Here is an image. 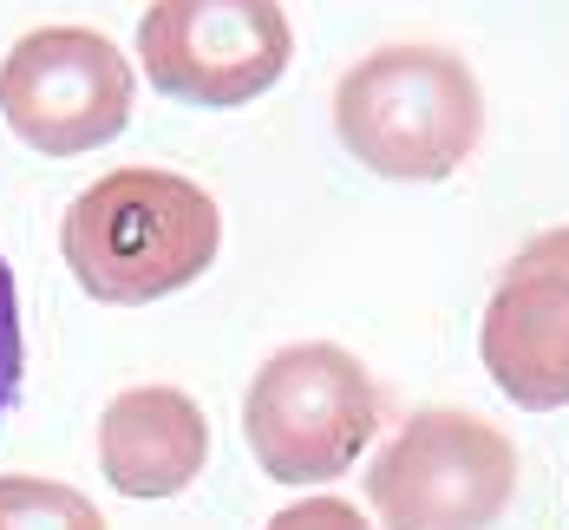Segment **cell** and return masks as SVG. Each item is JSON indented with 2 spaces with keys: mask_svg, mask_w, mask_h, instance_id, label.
I'll use <instances>...</instances> for the list:
<instances>
[{
  "mask_svg": "<svg viewBox=\"0 0 569 530\" xmlns=\"http://www.w3.org/2000/svg\"><path fill=\"white\" fill-rule=\"evenodd\" d=\"M223 249V210L183 171L131 164L106 171L66 203L59 256L72 282L106 308H144L210 276Z\"/></svg>",
  "mask_w": 569,
  "mask_h": 530,
  "instance_id": "cell-1",
  "label": "cell"
},
{
  "mask_svg": "<svg viewBox=\"0 0 569 530\" xmlns=\"http://www.w3.org/2000/svg\"><path fill=\"white\" fill-rule=\"evenodd\" d=\"M335 131L373 177L439 183L485 138V86L452 47H373L335 86Z\"/></svg>",
  "mask_w": 569,
  "mask_h": 530,
  "instance_id": "cell-2",
  "label": "cell"
},
{
  "mask_svg": "<svg viewBox=\"0 0 569 530\" xmlns=\"http://www.w3.org/2000/svg\"><path fill=\"white\" fill-rule=\"evenodd\" d=\"M380 432V387L341 341L276 348L242 393V439L276 484H335Z\"/></svg>",
  "mask_w": 569,
  "mask_h": 530,
  "instance_id": "cell-3",
  "label": "cell"
},
{
  "mask_svg": "<svg viewBox=\"0 0 569 530\" xmlns=\"http://www.w3.org/2000/svg\"><path fill=\"white\" fill-rule=\"evenodd\" d=\"M511 491L517 446L465 407L412 412L367 466V504L387 530H491Z\"/></svg>",
  "mask_w": 569,
  "mask_h": 530,
  "instance_id": "cell-4",
  "label": "cell"
},
{
  "mask_svg": "<svg viewBox=\"0 0 569 530\" xmlns=\"http://www.w3.org/2000/svg\"><path fill=\"white\" fill-rule=\"evenodd\" d=\"M138 72L99 27H33L0 59V118L40 158H79L131 124Z\"/></svg>",
  "mask_w": 569,
  "mask_h": 530,
  "instance_id": "cell-5",
  "label": "cell"
},
{
  "mask_svg": "<svg viewBox=\"0 0 569 530\" xmlns=\"http://www.w3.org/2000/svg\"><path fill=\"white\" fill-rule=\"evenodd\" d=\"M295 59L282 0H151L138 20L144 79L203 112H236L262 99Z\"/></svg>",
  "mask_w": 569,
  "mask_h": 530,
  "instance_id": "cell-6",
  "label": "cell"
},
{
  "mask_svg": "<svg viewBox=\"0 0 569 530\" xmlns=\"http://www.w3.org/2000/svg\"><path fill=\"white\" fill-rule=\"evenodd\" d=\"M485 373L523 412L569 407V223L530 236L505 262L478 328Z\"/></svg>",
  "mask_w": 569,
  "mask_h": 530,
  "instance_id": "cell-7",
  "label": "cell"
},
{
  "mask_svg": "<svg viewBox=\"0 0 569 530\" xmlns=\"http://www.w3.org/2000/svg\"><path fill=\"white\" fill-rule=\"evenodd\" d=\"M210 466V419L183 387H124L99 412V471L118 498H177Z\"/></svg>",
  "mask_w": 569,
  "mask_h": 530,
  "instance_id": "cell-8",
  "label": "cell"
},
{
  "mask_svg": "<svg viewBox=\"0 0 569 530\" xmlns=\"http://www.w3.org/2000/svg\"><path fill=\"white\" fill-rule=\"evenodd\" d=\"M0 530H106L99 504L59 478H0Z\"/></svg>",
  "mask_w": 569,
  "mask_h": 530,
  "instance_id": "cell-9",
  "label": "cell"
},
{
  "mask_svg": "<svg viewBox=\"0 0 569 530\" xmlns=\"http://www.w3.org/2000/svg\"><path fill=\"white\" fill-rule=\"evenodd\" d=\"M20 380H27V328H20L13 269H7V256H0V412L20 400Z\"/></svg>",
  "mask_w": 569,
  "mask_h": 530,
  "instance_id": "cell-10",
  "label": "cell"
},
{
  "mask_svg": "<svg viewBox=\"0 0 569 530\" xmlns=\"http://www.w3.org/2000/svg\"><path fill=\"white\" fill-rule=\"evenodd\" d=\"M262 530H373V524H367V511H353L347 498H301V504L276 511Z\"/></svg>",
  "mask_w": 569,
  "mask_h": 530,
  "instance_id": "cell-11",
  "label": "cell"
}]
</instances>
